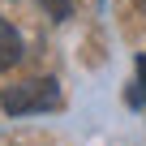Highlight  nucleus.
Here are the masks:
<instances>
[{
    "mask_svg": "<svg viewBox=\"0 0 146 146\" xmlns=\"http://www.w3.org/2000/svg\"><path fill=\"white\" fill-rule=\"evenodd\" d=\"M0 108L9 116H30V112H52L60 108V86L52 78H30V82H13L0 90Z\"/></svg>",
    "mask_w": 146,
    "mask_h": 146,
    "instance_id": "nucleus-1",
    "label": "nucleus"
},
{
    "mask_svg": "<svg viewBox=\"0 0 146 146\" xmlns=\"http://www.w3.org/2000/svg\"><path fill=\"white\" fill-rule=\"evenodd\" d=\"M26 56V47H22V35L5 22V17H0V73H5V69H13L17 60Z\"/></svg>",
    "mask_w": 146,
    "mask_h": 146,
    "instance_id": "nucleus-2",
    "label": "nucleus"
},
{
    "mask_svg": "<svg viewBox=\"0 0 146 146\" xmlns=\"http://www.w3.org/2000/svg\"><path fill=\"white\" fill-rule=\"evenodd\" d=\"M129 108H146V56H137V82L129 90Z\"/></svg>",
    "mask_w": 146,
    "mask_h": 146,
    "instance_id": "nucleus-3",
    "label": "nucleus"
},
{
    "mask_svg": "<svg viewBox=\"0 0 146 146\" xmlns=\"http://www.w3.org/2000/svg\"><path fill=\"white\" fill-rule=\"evenodd\" d=\"M43 9L56 17V22H64V17H73V5H69V0H43Z\"/></svg>",
    "mask_w": 146,
    "mask_h": 146,
    "instance_id": "nucleus-4",
    "label": "nucleus"
},
{
    "mask_svg": "<svg viewBox=\"0 0 146 146\" xmlns=\"http://www.w3.org/2000/svg\"><path fill=\"white\" fill-rule=\"evenodd\" d=\"M137 9H142V13H146V0H137Z\"/></svg>",
    "mask_w": 146,
    "mask_h": 146,
    "instance_id": "nucleus-5",
    "label": "nucleus"
}]
</instances>
